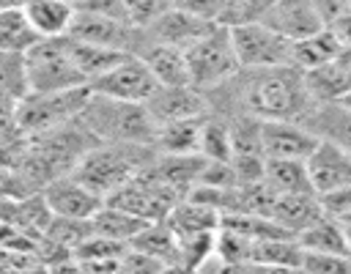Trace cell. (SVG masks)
Listing matches in <instances>:
<instances>
[{
  "instance_id": "cell-1",
  "label": "cell",
  "mask_w": 351,
  "mask_h": 274,
  "mask_svg": "<svg viewBox=\"0 0 351 274\" xmlns=\"http://www.w3.org/2000/svg\"><path fill=\"white\" fill-rule=\"evenodd\" d=\"M156 151L154 145L143 142H104L96 140L74 164L71 175H77L82 184H88L93 192L107 197L121 184H126L132 175H137L143 167L154 162Z\"/></svg>"
},
{
  "instance_id": "cell-2",
  "label": "cell",
  "mask_w": 351,
  "mask_h": 274,
  "mask_svg": "<svg viewBox=\"0 0 351 274\" xmlns=\"http://www.w3.org/2000/svg\"><path fill=\"white\" fill-rule=\"evenodd\" d=\"M77 118L96 140L154 145L156 123L148 115L143 101H123V99H112V96H101L90 90Z\"/></svg>"
},
{
  "instance_id": "cell-3",
  "label": "cell",
  "mask_w": 351,
  "mask_h": 274,
  "mask_svg": "<svg viewBox=\"0 0 351 274\" xmlns=\"http://www.w3.org/2000/svg\"><path fill=\"white\" fill-rule=\"evenodd\" d=\"M88 96H90L88 85H77V88H66V90H41V93L27 90L16 101V110H14L16 126L25 137L49 132L60 123L74 121L82 112Z\"/></svg>"
},
{
  "instance_id": "cell-4",
  "label": "cell",
  "mask_w": 351,
  "mask_h": 274,
  "mask_svg": "<svg viewBox=\"0 0 351 274\" xmlns=\"http://www.w3.org/2000/svg\"><path fill=\"white\" fill-rule=\"evenodd\" d=\"M189 82L200 90L219 85L239 71V60L230 44V30L225 25H211L200 38L184 47Z\"/></svg>"
},
{
  "instance_id": "cell-5",
  "label": "cell",
  "mask_w": 351,
  "mask_h": 274,
  "mask_svg": "<svg viewBox=\"0 0 351 274\" xmlns=\"http://www.w3.org/2000/svg\"><path fill=\"white\" fill-rule=\"evenodd\" d=\"M25 79H27V90H66V88H77L85 85L82 74L74 68L66 41L63 36L55 38H38L25 55Z\"/></svg>"
},
{
  "instance_id": "cell-6",
  "label": "cell",
  "mask_w": 351,
  "mask_h": 274,
  "mask_svg": "<svg viewBox=\"0 0 351 274\" xmlns=\"http://www.w3.org/2000/svg\"><path fill=\"white\" fill-rule=\"evenodd\" d=\"M176 200H178V195H176L167 184H162V181L154 175L151 164L143 167L137 175H132L126 184H121L115 192H110V195L104 197V203L118 206V208L134 214V216L143 219V222L165 219Z\"/></svg>"
},
{
  "instance_id": "cell-7",
  "label": "cell",
  "mask_w": 351,
  "mask_h": 274,
  "mask_svg": "<svg viewBox=\"0 0 351 274\" xmlns=\"http://www.w3.org/2000/svg\"><path fill=\"white\" fill-rule=\"evenodd\" d=\"M239 68H261L291 63V41L266 27L263 22H247L228 27Z\"/></svg>"
},
{
  "instance_id": "cell-8",
  "label": "cell",
  "mask_w": 351,
  "mask_h": 274,
  "mask_svg": "<svg viewBox=\"0 0 351 274\" xmlns=\"http://www.w3.org/2000/svg\"><path fill=\"white\" fill-rule=\"evenodd\" d=\"M77 41H88L96 47H110V49H121V52H134L143 41V30L123 22V19H112L104 14H93V11H82L74 8L69 33Z\"/></svg>"
},
{
  "instance_id": "cell-9",
  "label": "cell",
  "mask_w": 351,
  "mask_h": 274,
  "mask_svg": "<svg viewBox=\"0 0 351 274\" xmlns=\"http://www.w3.org/2000/svg\"><path fill=\"white\" fill-rule=\"evenodd\" d=\"M88 88L93 93L123 99V101H145L148 93L156 88V79H154V74L148 71V66L134 52H126L112 68H107L104 74H99L96 79H90Z\"/></svg>"
},
{
  "instance_id": "cell-10",
  "label": "cell",
  "mask_w": 351,
  "mask_h": 274,
  "mask_svg": "<svg viewBox=\"0 0 351 274\" xmlns=\"http://www.w3.org/2000/svg\"><path fill=\"white\" fill-rule=\"evenodd\" d=\"M38 197L47 206L49 216H63V219H90L93 211L104 203L99 192H93L71 173L47 181L38 189Z\"/></svg>"
},
{
  "instance_id": "cell-11",
  "label": "cell",
  "mask_w": 351,
  "mask_h": 274,
  "mask_svg": "<svg viewBox=\"0 0 351 274\" xmlns=\"http://www.w3.org/2000/svg\"><path fill=\"white\" fill-rule=\"evenodd\" d=\"M304 170L310 178V189L315 195L337 186H351V156L346 145L318 140L313 151L304 156Z\"/></svg>"
},
{
  "instance_id": "cell-12",
  "label": "cell",
  "mask_w": 351,
  "mask_h": 274,
  "mask_svg": "<svg viewBox=\"0 0 351 274\" xmlns=\"http://www.w3.org/2000/svg\"><path fill=\"white\" fill-rule=\"evenodd\" d=\"M143 104H145L148 115L154 118V123L178 121V118H195V115L208 112V101H206L203 90L195 88L192 82H184V85H156Z\"/></svg>"
},
{
  "instance_id": "cell-13",
  "label": "cell",
  "mask_w": 351,
  "mask_h": 274,
  "mask_svg": "<svg viewBox=\"0 0 351 274\" xmlns=\"http://www.w3.org/2000/svg\"><path fill=\"white\" fill-rule=\"evenodd\" d=\"M318 140L293 118L261 121V153L263 159H304Z\"/></svg>"
},
{
  "instance_id": "cell-14",
  "label": "cell",
  "mask_w": 351,
  "mask_h": 274,
  "mask_svg": "<svg viewBox=\"0 0 351 274\" xmlns=\"http://www.w3.org/2000/svg\"><path fill=\"white\" fill-rule=\"evenodd\" d=\"M258 22H263L288 41L304 38L318 27H324L310 0H269Z\"/></svg>"
},
{
  "instance_id": "cell-15",
  "label": "cell",
  "mask_w": 351,
  "mask_h": 274,
  "mask_svg": "<svg viewBox=\"0 0 351 274\" xmlns=\"http://www.w3.org/2000/svg\"><path fill=\"white\" fill-rule=\"evenodd\" d=\"M348 55L351 49H340L332 60L302 71V82L310 101H348V93H351Z\"/></svg>"
},
{
  "instance_id": "cell-16",
  "label": "cell",
  "mask_w": 351,
  "mask_h": 274,
  "mask_svg": "<svg viewBox=\"0 0 351 274\" xmlns=\"http://www.w3.org/2000/svg\"><path fill=\"white\" fill-rule=\"evenodd\" d=\"M315 140H329L348 148L351 137V112L348 101H307V107L293 118Z\"/></svg>"
},
{
  "instance_id": "cell-17",
  "label": "cell",
  "mask_w": 351,
  "mask_h": 274,
  "mask_svg": "<svg viewBox=\"0 0 351 274\" xmlns=\"http://www.w3.org/2000/svg\"><path fill=\"white\" fill-rule=\"evenodd\" d=\"M211 25H217V22L203 19V16H197V14H192V11H186V8L173 3L148 27H143V36L151 38V41H165V44H173V47L184 49L186 44L200 38Z\"/></svg>"
},
{
  "instance_id": "cell-18",
  "label": "cell",
  "mask_w": 351,
  "mask_h": 274,
  "mask_svg": "<svg viewBox=\"0 0 351 274\" xmlns=\"http://www.w3.org/2000/svg\"><path fill=\"white\" fill-rule=\"evenodd\" d=\"M134 55L148 66V71L154 74L156 85H184L189 82L186 74V60H184V49L165 44V41H151L143 36L140 47L134 49Z\"/></svg>"
},
{
  "instance_id": "cell-19",
  "label": "cell",
  "mask_w": 351,
  "mask_h": 274,
  "mask_svg": "<svg viewBox=\"0 0 351 274\" xmlns=\"http://www.w3.org/2000/svg\"><path fill=\"white\" fill-rule=\"evenodd\" d=\"M269 216L296 238L299 230H304L313 219L321 216V208L313 192H288V195H274L269 206Z\"/></svg>"
},
{
  "instance_id": "cell-20",
  "label": "cell",
  "mask_w": 351,
  "mask_h": 274,
  "mask_svg": "<svg viewBox=\"0 0 351 274\" xmlns=\"http://www.w3.org/2000/svg\"><path fill=\"white\" fill-rule=\"evenodd\" d=\"M22 11L38 38H55V36L69 33V25L74 16V3H69V0H22Z\"/></svg>"
},
{
  "instance_id": "cell-21",
  "label": "cell",
  "mask_w": 351,
  "mask_h": 274,
  "mask_svg": "<svg viewBox=\"0 0 351 274\" xmlns=\"http://www.w3.org/2000/svg\"><path fill=\"white\" fill-rule=\"evenodd\" d=\"M203 115H206V112H203ZM203 115L156 123V132H154V151H156V153H197V140H200Z\"/></svg>"
},
{
  "instance_id": "cell-22",
  "label": "cell",
  "mask_w": 351,
  "mask_h": 274,
  "mask_svg": "<svg viewBox=\"0 0 351 274\" xmlns=\"http://www.w3.org/2000/svg\"><path fill=\"white\" fill-rule=\"evenodd\" d=\"M132 249H140L145 255H151L154 260H159L165 269H178V244H176V233L170 230V225L165 219L156 222H145L137 236L129 241Z\"/></svg>"
},
{
  "instance_id": "cell-23",
  "label": "cell",
  "mask_w": 351,
  "mask_h": 274,
  "mask_svg": "<svg viewBox=\"0 0 351 274\" xmlns=\"http://www.w3.org/2000/svg\"><path fill=\"white\" fill-rule=\"evenodd\" d=\"M340 49H351V47H343L335 38V33L324 25L315 33L291 41V66H296L299 71H304V68H313V66H321V63L332 60Z\"/></svg>"
},
{
  "instance_id": "cell-24",
  "label": "cell",
  "mask_w": 351,
  "mask_h": 274,
  "mask_svg": "<svg viewBox=\"0 0 351 274\" xmlns=\"http://www.w3.org/2000/svg\"><path fill=\"white\" fill-rule=\"evenodd\" d=\"M66 41V49H69V58L74 63V68L82 74L85 85L90 79H96L99 74H104L107 68H112L126 52L121 49H110V47H96V44H88V41H77L71 36H63Z\"/></svg>"
},
{
  "instance_id": "cell-25",
  "label": "cell",
  "mask_w": 351,
  "mask_h": 274,
  "mask_svg": "<svg viewBox=\"0 0 351 274\" xmlns=\"http://www.w3.org/2000/svg\"><path fill=\"white\" fill-rule=\"evenodd\" d=\"M165 222L170 225V230L176 236H186V233H203V230H217L219 227V211L211 206H203L197 200L189 197H178L173 203V208L167 211Z\"/></svg>"
},
{
  "instance_id": "cell-26",
  "label": "cell",
  "mask_w": 351,
  "mask_h": 274,
  "mask_svg": "<svg viewBox=\"0 0 351 274\" xmlns=\"http://www.w3.org/2000/svg\"><path fill=\"white\" fill-rule=\"evenodd\" d=\"M296 244L302 249H315V252H337L348 255L351 252V233L340 225H335L326 216L313 219L304 230L296 233Z\"/></svg>"
},
{
  "instance_id": "cell-27",
  "label": "cell",
  "mask_w": 351,
  "mask_h": 274,
  "mask_svg": "<svg viewBox=\"0 0 351 274\" xmlns=\"http://www.w3.org/2000/svg\"><path fill=\"white\" fill-rule=\"evenodd\" d=\"M247 269H299V244L296 238H258L250 244Z\"/></svg>"
},
{
  "instance_id": "cell-28",
  "label": "cell",
  "mask_w": 351,
  "mask_h": 274,
  "mask_svg": "<svg viewBox=\"0 0 351 274\" xmlns=\"http://www.w3.org/2000/svg\"><path fill=\"white\" fill-rule=\"evenodd\" d=\"M261 181L274 195L313 192L310 189L307 170H304V159H263V175H261Z\"/></svg>"
},
{
  "instance_id": "cell-29",
  "label": "cell",
  "mask_w": 351,
  "mask_h": 274,
  "mask_svg": "<svg viewBox=\"0 0 351 274\" xmlns=\"http://www.w3.org/2000/svg\"><path fill=\"white\" fill-rule=\"evenodd\" d=\"M88 225H90V233H96V236H104V238H112V241L129 244L145 222H143V219H137L134 214H129V211L118 208V206L101 203V206L93 211V216L88 219Z\"/></svg>"
},
{
  "instance_id": "cell-30",
  "label": "cell",
  "mask_w": 351,
  "mask_h": 274,
  "mask_svg": "<svg viewBox=\"0 0 351 274\" xmlns=\"http://www.w3.org/2000/svg\"><path fill=\"white\" fill-rule=\"evenodd\" d=\"M36 41H38V36L33 33L30 22L25 19L22 5L0 11V52L25 55Z\"/></svg>"
},
{
  "instance_id": "cell-31",
  "label": "cell",
  "mask_w": 351,
  "mask_h": 274,
  "mask_svg": "<svg viewBox=\"0 0 351 274\" xmlns=\"http://www.w3.org/2000/svg\"><path fill=\"white\" fill-rule=\"evenodd\" d=\"M197 153L203 159H217L228 162L230 159V134H228V121L217 112H206L200 123V140H197Z\"/></svg>"
},
{
  "instance_id": "cell-32",
  "label": "cell",
  "mask_w": 351,
  "mask_h": 274,
  "mask_svg": "<svg viewBox=\"0 0 351 274\" xmlns=\"http://www.w3.org/2000/svg\"><path fill=\"white\" fill-rule=\"evenodd\" d=\"M214 233L217 230H203V233H186V236H176L178 244V269H203L206 260L214 252Z\"/></svg>"
},
{
  "instance_id": "cell-33",
  "label": "cell",
  "mask_w": 351,
  "mask_h": 274,
  "mask_svg": "<svg viewBox=\"0 0 351 274\" xmlns=\"http://www.w3.org/2000/svg\"><path fill=\"white\" fill-rule=\"evenodd\" d=\"M250 238L230 230V227H217L214 233V252L211 258H219L222 266L228 269H239V266H247L250 263Z\"/></svg>"
},
{
  "instance_id": "cell-34",
  "label": "cell",
  "mask_w": 351,
  "mask_h": 274,
  "mask_svg": "<svg viewBox=\"0 0 351 274\" xmlns=\"http://www.w3.org/2000/svg\"><path fill=\"white\" fill-rule=\"evenodd\" d=\"M27 93L25 63L16 52H0V96L19 101Z\"/></svg>"
},
{
  "instance_id": "cell-35",
  "label": "cell",
  "mask_w": 351,
  "mask_h": 274,
  "mask_svg": "<svg viewBox=\"0 0 351 274\" xmlns=\"http://www.w3.org/2000/svg\"><path fill=\"white\" fill-rule=\"evenodd\" d=\"M351 269V255L337 252H315L299 247V271L310 274H346Z\"/></svg>"
},
{
  "instance_id": "cell-36",
  "label": "cell",
  "mask_w": 351,
  "mask_h": 274,
  "mask_svg": "<svg viewBox=\"0 0 351 274\" xmlns=\"http://www.w3.org/2000/svg\"><path fill=\"white\" fill-rule=\"evenodd\" d=\"M269 0H219V11H217V25L225 27H236V25H247V22H258L263 8Z\"/></svg>"
},
{
  "instance_id": "cell-37",
  "label": "cell",
  "mask_w": 351,
  "mask_h": 274,
  "mask_svg": "<svg viewBox=\"0 0 351 274\" xmlns=\"http://www.w3.org/2000/svg\"><path fill=\"white\" fill-rule=\"evenodd\" d=\"M318 200V208H321V216L332 219L335 225L340 227H351V186H337V189H329V192H321L315 195Z\"/></svg>"
},
{
  "instance_id": "cell-38",
  "label": "cell",
  "mask_w": 351,
  "mask_h": 274,
  "mask_svg": "<svg viewBox=\"0 0 351 274\" xmlns=\"http://www.w3.org/2000/svg\"><path fill=\"white\" fill-rule=\"evenodd\" d=\"M173 0H123V8H126V16L134 27H148L165 8H170Z\"/></svg>"
},
{
  "instance_id": "cell-39",
  "label": "cell",
  "mask_w": 351,
  "mask_h": 274,
  "mask_svg": "<svg viewBox=\"0 0 351 274\" xmlns=\"http://www.w3.org/2000/svg\"><path fill=\"white\" fill-rule=\"evenodd\" d=\"M74 8H82V11H93V14H104V16L129 22L126 8H123V0H77ZM129 25H132V22H129Z\"/></svg>"
},
{
  "instance_id": "cell-40",
  "label": "cell",
  "mask_w": 351,
  "mask_h": 274,
  "mask_svg": "<svg viewBox=\"0 0 351 274\" xmlns=\"http://www.w3.org/2000/svg\"><path fill=\"white\" fill-rule=\"evenodd\" d=\"M321 25H329L332 19H337L340 14H348L351 11V0H310Z\"/></svg>"
},
{
  "instance_id": "cell-41",
  "label": "cell",
  "mask_w": 351,
  "mask_h": 274,
  "mask_svg": "<svg viewBox=\"0 0 351 274\" xmlns=\"http://www.w3.org/2000/svg\"><path fill=\"white\" fill-rule=\"evenodd\" d=\"M14 5H22V0H0V11H5V8H14Z\"/></svg>"
},
{
  "instance_id": "cell-42",
  "label": "cell",
  "mask_w": 351,
  "mask_h": 274,
  "mask_svg": "<svg viewBox=\"0 0 351 274\" xmlns=\"http://www.w3.org/2000/svg\"><path fill=\"white\" fill-rule=\"evenodd\" d=\"M69 3H77V0H69Z\"/></svg>"
}]
</instances>
